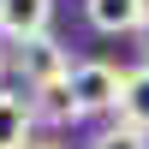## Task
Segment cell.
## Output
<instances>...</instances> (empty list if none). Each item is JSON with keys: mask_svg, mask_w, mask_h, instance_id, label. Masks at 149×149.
I'll return each mask as SVG.
<instances>
[{"mask_svg": "<svg viewBox=\"0 0 149 149\" xmlns=\"http://www.w3.org/2000/svg\"><path fill=\"white\" fill-rule=\"evenodd\" d=\"M54 24V0H0V42H36Z\"/></svg>", "mask_w": 149, "mask_h": 149, "instance_id": "cell-3", "label": "cell"}, {"mask_svg": "<svg viewBox=\"0 0 149 149\" xmlns=\"http://www.w3.org/2000/svg\"><path fill=\"white\" fill-rule=\"evenodd\" d=\"M6 66H12V54H6V42H0V78H6Z\"/></svg>", "mask_w": 149, "mask_h": 149, "instance_id": "cell-9", "label": "cell"}, {"mask_svg": "<svg viewBox=\"0 0 149 149\" xmlns=\"http://www.w3.org/2000/svg\"><path fill=\"white\" fill-rule=\"evenodd\" d=\"M119 84H125V72L107 60H72L66 72V90L78 95L84 113H119Z\"/></svg>", "mask_w": 149, "mask_h": 149, "instance_id": "cell-1", "label": "cell"}, {"mask_svg": "<svg viewBox=\"0 0 149 149\" xmlns=\"http://www.w3.org/2000/svg\"><path fill=\"white\" fill-rule=\"evenodd\" d=\"M12 66L24 72V84H30V90H48V84H66V72H72V54H66V42L48 30V36H36V42H18Z\"/></svg>", "mask_w": 149, "mask_h": 149, "instance_id": "cell-2", "label": "cell"}, {"mask_svg": "<svg viewBox=\"0 0 149 149\" xmlns=\"http://www.w3.org/2000/svg\"><path fill=\"white\" fill-rule=\"evenodd\" d=\"M84 18L102 36H143L149 24V0H84Z\"/></svg>", "mask_w": 149, "mask_h": 149, "instance_id": "cell-4", "label": "cell"}, {"mask_svg": "<svg viewBox=\"0 0 149 149\" xmlns=\"http://www.w3.org/2000/svg\"><path fill=\"white\" fill-rule=\"evenodd\" d=\"M30 113H36V119H48V125H78L84 107H78V95H72L66 84H48V90H36V95H30Z\"/></svg>", "mask_w": 149, "mask_h": 149, "instance_id": "cell-7", "label": "cell"}, {"mask_svg": "<svg viewBox=\"0 0 149 149\" xmlns=\"http://www.w3.org/2000/svg\"><path fill=\"white\" fill-rule=\"evenodd\" d=\"M30 137H36L30 95H18V90H0V149H30Z\"/></svg>", "mask_w": 149, "mask_h": 149, "instance_id": "cell-5", "label": "cell"}, {"mask_svg": "<svg viewBox=\"0 0 149 149\" xmlns=\"http://www.w3.org/2000/svg\"><path fill=\"white\" fill-rule=\"evenodd\" d=\"M119 125L149 131V60H143V66H131L125 84H119Z\"/></svg>", "mask_w": 149, "mask_h": 149, "instance_id": "cell-6", "label": "cell"}, {"mask_svg": "<svg viewBox=\"0 0 149 149\" xmlns=\"http://www.w3.org/2000/svg\"><path fill=\"white\" fill-rule=\"evenodd\" d=\"M90 149H149V131H137V125H107V131H95Z\"/></svg>", "mask_w": 149, "mask_h": 149, "instance_id": "cell-8", "label": "cell"}, {"mask_svg": "<svg viewBox=\"0 0 149 149\" xmlns=\"http://www.w3.org/2000/svg\"><path fill=\"white\" fill-rule=\"evenodd\" d=\"M30 149H60V143H30Z\"/></svg>", "mask_w": 149, "mask_h": 149, "instance_id": "cell-10", "label": "cell"}]
</instances>
